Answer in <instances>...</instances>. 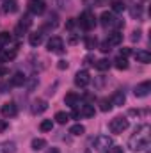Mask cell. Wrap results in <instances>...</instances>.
I'll return each instance as SVG.
<instances>
[{
  "instance_id": "6da1fadb",
  "label": "cell",
  "mask_w": 151,
  "mask_h": 153,
  "mask_svg": "<svg viewBox=\"0 0 151 153\" xmlns=\"http://www.w3.org/2000/svg\"><path fill=\"white\" fill-rule=\"evenodd\" d=\"M150 146V126L142 125L135 130V134L130 137L128 141V148L132 152H142Z\"/></svg>"
},
{
  "instance_id": "7a4b0ae2",
  "label": "cell",
  "mask_w": 151,
  "mask_h": 153,
  "mask_svg": "<svg viewBox=\"0 0 151 153\" xmlns=\"http://www.w3.org/2000/svg\"><path fill=\"white\" fill-rule=\"evenodd\" d=\"M91 146H93V150H96L98 153H103L112 146V139H110L109 135H96V137L93 139Z\"/></svg>"
},
{
  "instance_id": "3957f363",
  "label": "cell",
  "mask_w": 151,
  "mask_h": 153,
  "mask_svg": "<svg viewBox=\"0 0 151 153\" xmlns=\"http://www.w3.org/2000/svg\"><path fill=\"white\" fill-rule=\"evenodd\" d=\"M128 126H130V123H128V119H126V117H123V116L114 117L112 121H110V125H109V128H110V132H112V134H123Z\"/></svg>"
},
{
  "instance_id": "277c9868",
  "label": "cell",
  "mask_w": 151,
  "mask_h": 153,
  "mask_svg": "<svg viewBox=\"0 0 151 153\" xmlns=\"http://www.w3.org/2000/svg\"><path fill=\"white\" fill-rule=\"evenodd\" d=\"M101 25L105 27V29H114V27H123L124 23L121 22V20H117L115 16H114V13H109V11H105V13H101Z\"/></svg>"
},
{
  "instance_id": "5b68a950",
  "label": "cell",
  "mask_w": 151,
  "mask_h": 153,
  "mask_svg": "<svg viewBox=\"0 0 151 153\" xmlns=\"http://www.w3.org/2000/svg\"><path fill=\"white\" fill-rule=\"evenodd\" d=\"M80 27L85 29V30H93L96 27V16L91 11H84L80 14Z\"/></svg>"
},
{
  "instance_id": "8992f818",
  "label": "cell",
  "mask_w": 151,
  "mask_h": 153,
  "mask_svg": "<svg viewBox=\"0 0 151 153\" xmlns=\"http://www.w3.org/2000/svg\"><path fill=\"white\" fill-rule=\"evenodd\" d=\"M46 48L52 53H62L64 52V41H62V38H59V36H53V38H50Z\"/></svg>"
},
{
  "instance_id": "52a82bcc",
  "label": "cell",
  "mask_w": 151,
  "mask_h": 153,
  "mask_svg": "<svg viewBox=\"0 0 151 153\" xmlns=\"http://www.w3.org/2000/svg\"><path fill=\"white\" fill-rule=\"evenodd\" d=\"M91 82V75L87 70H82V71H76L75 75V85L76 87H87Z\"/></svg>"
},
{
  "instance_id": "ba28073f",
  "label": "cell",
  "mask_w": 151,
  "mask_h": 153,
  "mask_svg": "<svg viewBox=\"0 0 151 153\" xmlns=\"http://www.w3.org/2000/svg\"><path fill=\"white\" fill-rule=\"evenodd\" d=\"M0 112H2L4 117H14V116L18 114V107H16V103H14V102H7V103H4V105H2Z\"/></svg>"
},
{
  "instance_id": "9c48e42d",
  "label": "cell",
  "mask_w": 151,
  "mask_h": 153,
  "mask_svg": "<svg viewBox=\"0 0 151 153\" xmlns=\"http://www.w3.org/2000/svg\"><path fill=\"white\" fill-rule=\"evenodd\" d=\"M44 9H46V5H44L43 0H30V2H29V11H30L32 14H43Z\"/></svg>"
},
{
  "instance_id": "30bf717a",
  "label": "cell",
  "mask_w": 151,
  "mask_h": 153,
  "mask_svg": "<svg viewBox=\"0 0 151 153\" xmlns=\"http://www.w3.org/2000/svg\"><path fill=\"white\" fill-rule=\"evenodd\" d=\"M151 91V82L150 80H146V82H142V84H139L137 87H135V96H139V98H144V96H148Z\"/></svg>"
},
{
  "instance_id": "8fae6325",
  "label": "cell",
  "mask_w": 151,
  "mask_h": 153,
  "mask_svg": "<svg viewBox=\"0 0 151 153\" xmlns=\"http://www.w3.org/2000/svg\"><path fill=\"white\" fill-rule=\"evenodd\" d=\"M30 25H32V20H30V16H23V18L20 20V23L16 25V29H14V32L21 36L23 32H27V30H29V27H30Z\"/></svg>"
},
{
  "instance_id": "7c38bea8",
  "label": "cell",
  "mask_w": 151,
  "mask_h": 153,
  "mask_svg": "<svg viewBox=\"0 0 151 153\" xmlns=\"http://www.w3.org/2000/svg\"><path fill=\"white\" fill-rule=\"evenodd\" d=\"M46 109H48V103H46V100H36V102H32L30 112H32L34 116H38V114H43Z\"/></svg>"
},
{
  "instance_id": "4fadbf2b",
  "label": "cell",
  "mask_w": 151,
  "mask_h": 153,
  "mask_svg": "<svg viewBox=\"0 0 151 153\" xmlns=\"http://www.w3.org/2000/svg\"><path fill=\"white\" fill-rule=\"evenodd\" d=\"M105 43H107L110 48H112V46H117V45H121V43H123V34L115 30V32H112V34H109V38H107Z\"/></svg>"
},
{
  "instance_id": "5bb4252c",
  "label": "cell",
  "mask_w": 151,
  "mask_h": 153,
  "mask_svg": "<svg viewBox=\"0 0 151 153\" xmlns=\"http://www.w3.org/2000/svg\"><path fill=\"white\" fill-rule=\"evenodd\" d=\"M64 103L66 105H70L71 109H75L80 105V96L75 94V93H70V94H66V98H64Z\"/></svg>"
},
{
  "instance_id": "9a60e30c",
  "label": "cell",
  "mask_w": 151,
  "mask_h": 153,
  "mask_svg": "<svg viewBox=\"0 0 151 153\" xmlns=\"http://www.w3.org/2000/svg\"><path fill=\"white\" fill-rule=\"evenodd\" d=\"M16 57V50L13 48V50H5V48H2L0 50V62H7V61H13Z\"/></svg>"
},
{
  "instance_id": "2e32d148",
  "label": "cell",
  "mask_w": 151,
  "mask_h": 153,
  "mask_svg": "<svg viewBox=\"0 0 151 153\" xmlns=\"http://www.w3.org/2000/svg\"><path fill=\"white\" fill-rule=\"evenodd\" d=\"M135 59H137L139 62H142V64H150L151 62V53L148 50H139V52L135 53Z\"/></svg>"
},
{
  "instance_id": "e0dca14e",
  "label": "cell",
  "mask_w": 151,
  "mask_h": 153,
  "mask_svg": "<svg viewBox=\"0 0 151 153\" xmlns=\"http://www.w3.org/2000/svg\"><path fill=\"white\" fill-rule=\"evenodd\" d=\"M25 82H27V76L23 75L21 71H18V73H14V75L11 76V85H16L18 87V85H23Z\"/></svg>"
},
{
  "instance_id": "ac0fdd59",
  "label": "cell",
  "mask_w": 151,
  "mask_h": 153,
  "mask_svg": "<svg viewBox=\"0 0 151 153\" xmlns=\"http://www.w3.org/2000/svg\"><path fill=\"white\" fill-rule=\"evenodd\" d=\"M94 114H96V111H94L93 105H89V103L80 105V116H84V117H93Z\"/></svg>"
},
{
  "instance_id": "d6986e66",
  "label": "cell",
  "mask_w": 151,
  "mask_h": 153,
  "mask_svg": "<svg viewBox=\"0 0 151 153\" xmlns=\"http://www.w3.org/2000/svg\"><path fill=\"white\" fill-rule=\"evenodd\" d=\"M18 7H16V2L14 0H5L4 4H2V11L5 13V14H11V13H14Z\"/></svg>"
},
{
  "instance_id": "ffe728a7",
  "label": "cell",
  "mask_w": 151,
  "mask_h": 153,
  "mask_svg": "<svg viewBox=\"0 0 151 153\" xmlns=\"http://www.w3.org/2000/svg\"><path fill=\"white\" fill-rule=\"evenodd\" d=\"M16 152V144L11 143V141H5V143H0V153H14Z\"/></svg>"
},
{
  "instance_id": "44dd1931",
  "label": "cell",
  "mask_w": 151,
  "mask_h": 153,
  "mask_svg": "<svg viewBox=\"0 0 151 153\" xmlns=\"http://www.w3.org/2000/svg\"><path fill=\"white\" fill-rule=\"evenodd\" d=\"M41 41H43V32H41V30H39V32H32V34L29 36V43H30L32 46H39Z\"/></svg>"
},
{
  "instance_id": "7402d4cb",
  "label": "cell",
  "mask_w": 151,
  "mask_h": 153,
  "mask_svg": "<svg viewBox=\"0 0 151 153\" xmlns=\"http://www.w3.org/2000/svg\"><path fill=\"white\" fill-rule=\"evenodd\" d=\"M94 66H96L98 71H107V70L110 68V61H109V59H100V61L94 62Z\"/></svg>"
},
{
  "instance_id": "603a6c76",
  "label": "cell",
  "mask_w": 151,
  "mask_h": 153,
  "mask_svg": "<svg viewBox=\"0 0 151 153\" xmlns=\"http://www.w3.org/2000/svg\"><path fill=\"white\" fill-rule=\"evenodd\" d=\"M30 146H32V150H34V152H39V150H43V148L46 146V141H44V139H39V137H36V139H32Z\"/></svg>"
},
{
  "instance_id": "cb8c5ba5",
  "label": "cell",
  "mask_w": 151,
  "mask_h": 153,
  "mask_svg": "<svg viewBox=\"0 0 151 153\" xmlns=\"http://www.w3.org/2000/svg\"><path fill=\"white\" fill-rule=\"evenodd\" d=\"M124 100H126L124 93H123V91H117V93L114 94V98L110 100V102H112V105H123V103H124Z\"/></svg>"
},
{
  "instance_id": "d4e9b609",
  "label": "cell",
  "mask_w": 151,
  "mask_h": 153,
  "mask_svg": "<svg viewBox=\"0 0 151 153\" xmlns=\"http://www.w3.org/2000/svg\"><path fill=\"white\" fill-rule=\"evenodd\" d=\"M114 62H115V68H117V70H126V68H128V61H126V57L117 55V59H115Z\"/></svg>"
},
{
  "instance_id": "484cf974",
  "label": "cell",
  "mask_w": 151,
  "mask_h": 153,
  "mask_svg": "<svg viewBox=\"0 0 151 153\" xmlns=\"http://www.w3.org/2000/svg\"><path fill=\"white\" fill-rule=\"evenodd\" d=\"M52 128H53V121L52 119H43L41 125H39V130L41 132H50Z\"/></svg>"
},
{
  "instance_id": "4316f807",
  "label": "cell",
  "mask_w": 151,
  "mask_h": 153,
  "mask_svg": "<svg viewBox=\"0 0 151 153\" xmlns=\"http://www.w3.org/2000/svg\"><path fill=\"white\" fill-rule=\"evenodd\" d=\"M55 121H57L59 125H66V123L70 121V114H66V112H62V111H61V112H57V114H55Z\"/></svg>"
},
{
  "instance_id": "83f0119b",
  "label": "cell",
  "mask_w": 151,
  "mask_h": 153,
  "mask_svg": "<svg viewBox=\"0 0 151 153\" xmlns=\"http://www.w3.org/2000/svg\"><path fill=\"white\" fill-rule=\"evenodd\" d=\"M124 9H126V5L121 0H114L112 2V13H123Z\"/></svg>"
},
{
  "instance_id": "f1b7e54d",
  "label": "cell",
  "mask_w": 151,
  "mask_h": 153,
  "mask_svg": "<svg viewBox=\"0 0 151 153\" xmlns=\"http://www.w3.org/2000/svg\"><path fill=\"white\" fill-rule=\"evenodd\" d=\"M84 132H85V126L80 125V123H78V125H73V126L70 128V134H73V135H82Z\"/></svg>"
},
{
  "instance_id": "f546056e",
  "label": "cell",
  "mask_w": 151,
  "mask_h": 153,
  "mask_svg": "<svg viewBox=\"0 0 151 153\" xmlns=\"http://www.w3.org/2000/svg\"><path fill=\"white\" fill-rule=\"evenodd\" d=\"M13 41V36L9 32H0V46H5Z\"/></svg>"
},
{
  "instance_id": "4dcf8cb0",
  "label": "cell",
  "mask_w": 151,
  "mask_h": 153,
  "mask_svg": "<svg viewBox=\"0 0 151 153\" xmlns=\"http://www.w3.org/2000/svg\"><path fill=\"white\" fill-rule=\"evenodd\" d=\"M100 109H101L103 112H109V111L112 109V102H110V100H107V98H103V100L100 102Z\"/></svg>"
},
{
  "instance_id": "1f68e13d",
  "label": "cell",
  "mask_w": 151,
  "mask_h": 153,
  "mask_svg": "<svg viewBox=\"0 0 151 153\" xmlns=\"http://www.w3.org/2000/svg\"><path fill=\"white\" fill-rule=\"evenodd\" d=\"M96 38H85V48H89V50H93L94 46H96Z\"/></svg>"
},
{
  "instance_id": "d6a6232c",
  "label": "cell",
  "mask_w": 151,
  "mask_h": 153,
  "mask_svg": "<svg viewBox=\"0 0 151 153\" xmlns=\"http://www.w3.org/2000/svg\"><path fill=\"white\" fill-rule=\"evenodd\" d=\"M107 153H124L123 152V148H121V146H110V148H109V150H107Z\"/></svg>"
},
{
  "instance_id": "836d02e7",
  "label": "cell",
  "mask_w": 151,
  "mask_h": 153,
  "mask_svg": "<svg viewBox=\"0 0 151 153\" xmlns=\"http://www.w3.org/2000/svg\"><path fill=\"white\" fill-rule=\"evenodd\" d=\"M130 53H132V50H130V48H121V52H119V55H121V57H128Z\"/></svg>"
},
{
  "instance_id": "e575fe53",
  "label": "cell",
  "mask_w": 151,
  "mask_h": 153,
  "mask_svg": "<svg viewBox=\"0 0 151 153\" xmlns=\"http://www.w3.org/2000/svg\"><path fill=\"white\" fill-rule=\"evenodd\" d=\"M84 62H85V64H87V66H89V64H94V62H96V61H94V59H93V57H91V55H87V57H85V59H84Z\"/></svg>"
},
{
  "instance_id": "d590c367",
  "label": "cell",
  "mask_w": 151,
  "mask_h": 153,
  "mask_svg": "<svg viewBox=\"0 0 151 153\" xmlns=\"http://www.w3.org/2000/svg\"><path fill=\"white\" fill-rule=\"evenodd\" d=\"M100 50H101V52H110V46L103 41V43H101V46H100Z\"/></svg>"
},
{
  "instance_id": "8d00e7d4",
  "label": "cell",
  "mask_w": 151,
  "mask_h": 153,
  "mask_svg": "<svg viewBox=\"0 0 151 153\" xmlns=\"http://www.w3.org/2000/svg\"><path fill=\"white\" fill-rule=\"evenodd\" d=\"M57 68H59V70H66V68H68V62H66V61H59Z\"/></svg>"
},
{
  "instance_id": "74e56055",
  "label": "cell",
  "mask_w": 151,
  "mask_h": 153,
  "mask_svg": "<svg viewBox=\"0 0 151 153\" xmlns=\"http://www.w3.org/2000/svg\"><path fill=\"white\" fill-rule=\"evenodd\" d=\"M139 39H141V32H139V30H135V32L132 34V41H139Z\"/></svg>"
},
{
  "instance_id": "f35d334b",
  "label": "cell",
  "mask_w": 151,
  "mask_h": 153,
  "mask_svg": "<svg viewBox=\"0 0 151 153\" xmlns=\"http://www.w3.org/2000/svg\"><path fill=\"white\" fill-rule=\"evenodd\" d=\"M7 130V123L4 119H0V132H5Z\"/></svg>"
},
{
  "instance_id": "ab89813d",
  "label": "cell",
  "mask_w": 151,
  "mask_h": 153,
  "mask_svg": "<svg viewBox=\"0 0 151 153\" xmlns=\"http://www.w3.org/2000/svg\"><path fill=\"white\" fill-rule=\"evenodd\" d=\"M48 153H59V150H57V148H52V150H50Z\"/></svg>"
}]
</instances>
